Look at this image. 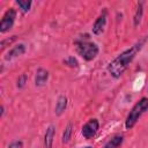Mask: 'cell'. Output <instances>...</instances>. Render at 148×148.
Wrapping results in <instances>:
<instances>
[{
  "instance_id": "obj_17",
  "label": "cell",
  "mask_w": 148,
  "mask_h": 148,
  "mask_svg": "<svg viewBox=\"0 0 148 148\" xmlns=\"http://www.w3.org/2000/svg\"><path fill=\"white\" fill-rule=\"evenodd\" d=\"M9 148H23V142L20 140H15L9 145Z\"/></svg>"
},
{
  "instance_id": "obj_6",
  "label": "cell",
  "mask_w": 148,
  "mask_h": 148,
  "mask_svg": "<svg viewBox=\"0 0 148 148\" xmlns=\"http://www.w3.org/2000/svg\"><path fill=\"white\" fill-rule=\"evenodd\" d=\"M105 24H106V15H105V13H103V14H101V15L95 20V22H94V24H92V28H91L92 34H95V35H101V34L104 31Z\"/></svg>"
},
{
  "instance_id": "obj_10",
  "label": "cell",
  "mask_w": 148,
  "mask_h": 148,
  "mask_svg": "<svg viewBox=\"0 0 148 148\" xmlns=\"http://www.w3.org/2000/svg\"><path fill=\"white\" fill-rule=\"evenodd\" d=\"M123 141H124V136L123 135H114L112 139H110L105 143L104 148H119L121 146Z\"/></svg>"
},
{
  "instance_id": "obj_7",
  "label": "cell",
  "mask_w": 148,
  "mask_h": 148,
  "mask_svg": "<svg viewBox=\"0 0 148 148\" xmlns=\"http://www.w3.org/2000/svg\"><path fill=\"white\" fill-rule=\"evenodd\" d=\"M24 52H25V45H24V44H17V45L13 46V47L6 53L5 59H6V60H12V59H14V58H16V57H20V56L24 54Z\"/></svg>"
},
{
  "instance_id": "obj_9",
  "label": "cell",
  "mask_w": 148,
  "mask_h": 148,
  "mask_svg": "<svg viewBox=\"0 0 148 148\" xmlns=\"http://www.w3.org/2000/svg\"><path fill=\"white\" fill-rule=\"evenodd\" d=\"M54 134H56V127L53 125H50L46 128V132H45V135H44V146H45V148H52Z\"/></svg>"
},
{
  "instance_id": "obj_11",
  "label": "cell",
  "mask_w": 148,
  "mask_h": 148,
  "mask_svg": "<svg viewBox=\"0 0 148 148\" xmlns=\"http://www.w3.org/2000/svg\"><path fill=\"white\" fill-rule=\"evenodd\" d=\"M66 108H67V98H66L65 96H60V97L58 98L57 103H56V109H54L56 113H57L58 116H60V114L66 110Z\"/></svg>"
},
{
  "instance_id": "obj_12",
  "label": "cell",
  "mask_w": 148,
  "mask_h": 148,
  "mask_svg": "<svg viewBox=\"0 0 148 148\" xmlns=\"http://www.w3.org/2000/svg\"><path fill=\"white\" fill-rule=\"evenodd\" d=\"M142 14H143V2L142 1H140L139 3H138V8H136V12H135V14H134V25L135 27H138L139 25V23L141 22V18H142Z\"/></svg>"
},
{
  "instance_id": "obj_3",
  "label": "cell",
  "mask_w": 148,
  "mask_h": 148,
  "mask_svg": "<svg viewBox=\"0 0 148 148\" xmlns=\"http://www.w3.org/2000/svg\"><path fill=\"white\" fill-rule=\"evenodd\" d=\"M76 52L87 61L94 60L98 54V46L89 40H76L75 42Z\"/></svg>"
},
{
  "instance_id": "obj_1",
  "label": "cell",
  "mask_w": 148,
  "mask_h": 148,
  "mask_svg": "<svg viewBox=\"0 0 148 148\" xmlns=\"http://www.w3.org/2000/svg\"><path fill=\"white\" fill-rule=\"evenodd\" d=\"M140 49H141V43L135 44L132 47H130V49L123 51L120 54H118L108 65V72L110 73V75L114 79H119L124 74V72L127 69L130 64L133 61L134 57L140 51Z\"/></svg>"
},
{
  "instance_id": "obj_8",
  "label": "cell",
  "mask_w": 148,
  "mask_h": 148,
  "mask_svg": "<svg viewBox=\"0 0 148 148\" xmlns=\"http://www.w3.org/2000/svg\"><path fill=\"white\" fill-rule=\"evenodd\" d=\"M49 80V72L44 68H38L35 76V83L36 86H44Z\"/></svg>"
},
{
  "instance_id": "obj_16",
  "label": "cell",
  "mask_w": 148,
  "mask_h": 148,
  "mask_svg": "<svg viewBox=\"0 0 148 148\" xmlns=\"http://www.w3.org/2000/svg\"><path fill=\"white\" fill-rule=\"evenodd\" d=\"M65 62L68 65V66H72V67H77V61L74 57H69L67 60H65Z\"/></svg>"
},
{
  "instance_id": "obj_15",
  "label": "cell",
  "mask_w": 148,
  "mask_h": 148,
  "mask_svg": "<svg viewBox=\"0 0 148 148\" xmlns=\"http://www.w3.org/2000/svg\"><path fill=\"white\" fill-rule=\"evenodd\" d=\"M27 80H28V77H27V74H22V75H20L18 76V79H17V88H23L24 86H25V83H27Z\"/></svg>"
},
{
  "instance_id": "obj_4",
  "label": "cell",
  "mask_w": 148,
  "mask_h": 148,
  "mask_svg": "<svg viewBox=\"0 0 148 148\" xmlns=\"http://www.w3.org/2000/svg\"><path fill=\"white\" fill-rule=\"evenodd\" d=\"M15 18H16V10L14 8L7 9L1 18V22H0V32L5 34L8 30H10L15 22Z\"/></svg>"
},
{
  "instance_id": "obj_5",
  "label": "cell",
  "mask_w": 148,
  "mask_h": 148,
  "mask_svg": "<svg viewBox=\"0 0 148 148\" xmlns=\"http://www.w3.org/2000/svg\"><path fill=\"white\" fill-rule=\"evenodd\" d=\"M99 128V123L96 118H92V119H89L82 127V135L84 139H91L96 135L97 131Z\"/></svg>"
},
{
  "instance_id": "obj_13",
  "label": "cell",
  "mask_w": 148,
  "mask_h": 148,
  "mask_svg": "<svg viewBox=\"0 0 148 148\" xmlns=\"http://www.w3.org/2000/svg\"><path fill=\"white\" fill-rule=\"evenodd\" d=\"M31 1L30 0H16V5L20 7V9L23 12V13H27L29 12L30 7H31Z\"/></svg>"
},
{
  "instance_id": "obj_14",
  "label": "cell",
  "mask_w": 148,
  "mask_h": 148,
  "mask_svg": "<svg viewBox=\"0 0 148 148\" xmlns=\"http://www.w3.org/2000/svg\"><path fill=\"white\" fill-rule=\"evenodd\" d=\"M72 128H73V126H72V124L69 123V124L66 126V128H65V131H64V133H62V142H64V143H66V142L69 141L71 135H72Z\"/></svg>"
},
{
  "instance_id": "obj_2",
  "label": "cell",
  "mask_w": 148,
  "mask_h": 148,
  "mask_svg": "<svg viewBox=\"0 0 148 148\" xmlns=\"http://www.w3.org/2000/svg\"><path fill=\"white\" fill-rule=\"evenodd\" d=\"M148 110V98L147 97H142L141 99H139V102H136L133 108L131 109V111L128 112L126 120H125V127L126 130H131L136 121L139 120V118Z\"/></svg>"
},
{
  "instance_id": "obj_18",
  "label": "cell",
  "mask_w": 148,
  "mask_h": 148,
  "mask_svg": "<svg viewBox=\"0 0 148 148\" xmlns=\"http://www.w3.org/2000/svg\"><path fill=\"white\" fill-rule=\"evenodd\" d=\"M83 148H91L90 146H87V147H83Z\"/></svg>"
}]
</instances>
